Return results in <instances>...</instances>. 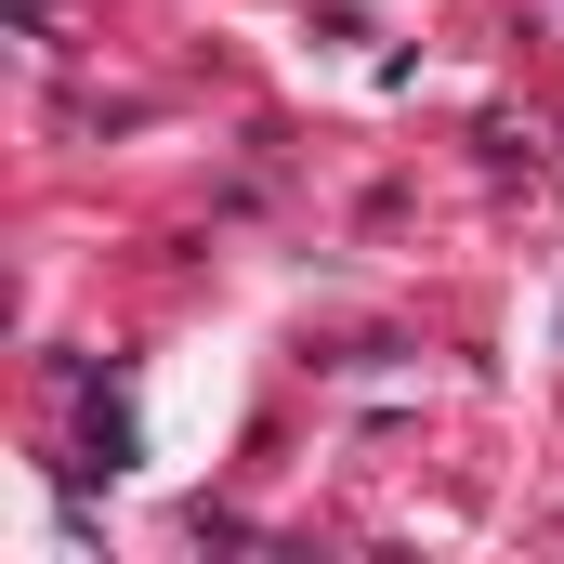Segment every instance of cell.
Returning <instances> with one entry per match:
<instances>
[]
</instances>
